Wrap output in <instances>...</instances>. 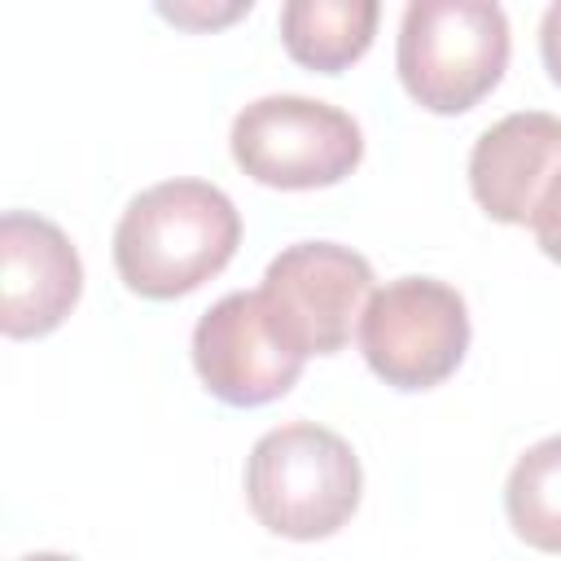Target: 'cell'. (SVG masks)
<instances>
[{"mask_svg":"<svg viewBox=\"0 0 561 561\" xmlns=\"http://www.w3.org/2000/svg\"><path fill=\"white\" fill-rule=\"evenodd\" d=\"M241 245L232 197L206 180H162L136 193L114 228V267L140 298H184Z\"/></svg>","mask_w":561,"mask_h":561,"instance_id":"6da1fadb","label":"cell"},{"mask_svg":"<svg viewBox=\"0 0 561 561\" xmlns=\"http://www.w3.org/2000/svg\"><path fill=\"white\" fill-rule=\"evenodd\" d=\"M364 473L351 443L316 421L267 430L245 460L250 513L285 539H329L359 508Z\"/></svg>","mask_w":561,"mask_h":561,"instance_id":"7a4b0ae2","label":"cell"},{"mask_svg":"<svg viewBox=\"0 0 561 561\" xmlns=\"http://www.w3.org/2000/svg\"><path fill=\"white\" fill-rule=\"evenodd\" d=\"M394 66L421 110L465 114L508 66V18L491 0H412L399 22Z\"/></svg>","mask_w":561,"mask_h":561,"instance_id":"3957f363","label":"cell"},{"mask_svg":"<svg viewBox=\"0 0 561 561\" xmlns=\"http://www.w3.org/2000/svg\"><path fill=\"white\" fill-rule=\"evenodd\" d=\"M232 162L267 188H329L364 158L359 123L311 96H259L232 118Z\"/></svg>","mask_w":561,"mask_h":561,"instance_id":"277c9868","label":"cell"},{"mask_svg":"<svg viewBox=\"0 0 561 561\" xmlns=\"http://www.w3.org/2000/svg\"><path fill=\"white\" fill-rule=\"evenodd\" d=\"M359 351L394 390L447 381L469 351V307L434 276H399L373 289L359 316Z\"/></svg>","mask_w":561,"mask_h":561,"instance_id":"5b68a950","label":"cell"},{"mask_svg":"<svg viewBox=\"0 0 561 561\" xmlns=\"http://www.w3.org/2000/svg\"><path fill=\"white\" fill-rule=\"evenodd\" d=\"M259 294L276 333L302 359L337 355L373 298V263L337 241H298L267 263Z\"/></svg>","mask_w":561,"mask_h":561,"instance_id":"8992f818","label":"cell"},{"mask_svg":"<svg viewBox=\"0 0 561 561\" xmlns=\"http://www.w3.org/2000/svg\"><path fill=\"white\" fill-rule=\"evenodd\" d=\"M302 355L276 333L263 294H224L193 329V368L202 386L232 408H263L302 377Z\"/></svg>","mask_w":561,"mask_h":561,"instance_id":"52a82bcc","label":"cell"},{"mask_svg":"<svg viewBox=\"0 0 561 561\" xmlns=\"http://www.w3.org/2000/svg\"><path fill=\"white\" fill-rule=\"evenodd\" d=\"M83 294V263L70 237L31 210L0 219V329L4 337L53 333Z\"/></svg>","mask_w":561,"mask_h":561,"instance_id":"ba28073f","label":"cell"},{"mask_svg":"<svg viewBox=\"0 0 561 561\" xmlns=\"http://www.w3.org/2000/svg\"><path fill=\"white\" fill-rule=\"evenodd\" d=\"M561 171V118L517 110L486 127L469 153L473 202L500 224H530L543 188Z\"/></svg>","mask_w":561,"mask_h":561,"instance_id":"9c48e42d","label":"cell"},{"mask_svg":"<svg viewBox=\"0 0 561 561\" xmlns=\"http://www.w3.org/2000/svg\"><path fill=\"white\" fill-rule=\"evenodd\" d=\"M377 18V0H289L280 9V44L298 66L337 75L368 53Z\"/></svg>","mask_w":561,"mask_h":561,"instance_id":"30bf717a","label":"cell"},{"mask_svg":"<svg viewBox=\"0 0 561 561\" xmlns=\"http://www.w3.org/2000/svg\"><path fill=\"white\" fill-rule=\"evenodd\" d=\"M504 513L517 539L539 552H561V434L517 456L504 482Z\"/></svg>","mask_w":561,"mask_h":561,"instance_id":"8fae6325","label":"cell"},{"mask_svg":"<svg viewBox=\"0 0 561 561\" xmlns=\"http://www.w3.org/2000/svg\"><path fill=\"white\" fill-rule=\"evenodd\" d=\"M526 228L535 232V245H539L552 263H561V171H557L552 184L543 188V197H539V206H535V215H530Z\"/></svg>","mask_w":561,"mask_h":561,"instance_id":"7c38bea8","label":"cell"},{"mask_svg":"<svg viewBox=\"0 0 561 561\" xmlns=\"http://www.w3.org/2000/svg\"><path fill=\"white\" fill-rule=\"evenodd\" d=\"M539 53H543V66H548L552 83L561 88V0L548 4L543 22H539Z\"/></svg>","mask_w":561,"mask_h":561,"instance_id":"4fadbf2b","label":"cell"},{"mask_svg":"<svg viewBox=\"0 0 561 561\" xmlns=\"http://www.w3.org/2000/svg\"><path fill=\"white\" fill-rule=\"evenodd\" d=\"M158 13L180 22V26H215V22H232V18L250 13V0L245 4H228V9H184V4L171 9V4H158Z\"/></svg>","mask_w":561,"mask_h":561,"instance_id":"5bb4252c","label":"cell"},{"mask_svg":"<svg viewBox=\"0 0 561 561\" xmlns=\"http://www.w3.org/2000/svg\"><path fill=\"white\" fill-rule=\"evenodd\" d=\"M22 561H75V557H66V552H31Z\"/></svg>","mask_w":561,"mask_h":561,"instance_id":"9a60e30c","label":"cell"}]
</instances>
